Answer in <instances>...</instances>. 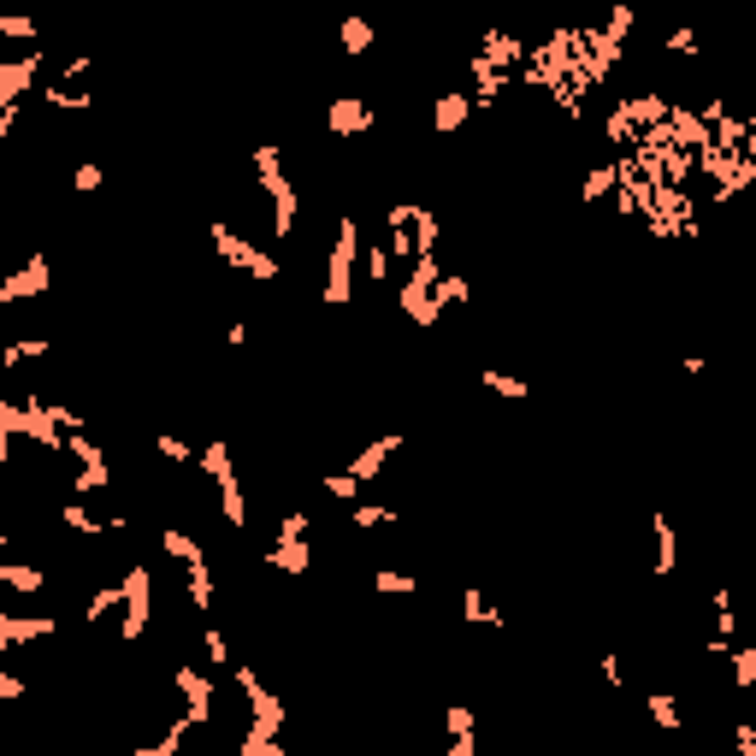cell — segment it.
<instances>
[{"instance_id": "1", "label": "cell", "mask_w": 756, "mask_h": 756, "mask_svg": "<svg viewBox=\"0 0 756 756\" xmlns=\"http://www.w3.org/2000/svg\"><path fill=\"white\" fill-rule=\"evenodd\" d=\"M355 254H361V225H355V213H343L337 237H331V266H325V302L331 308H349V296H355Z\"/></svg>"}, {"instance_id": "2", "label": "cell", "mask_w": 756, "mask_h": 756, "mask_svg": "<svg viewBox=\"0 0 756 756\" xmlns=\"http://www.w3.org/2000/svg\"><path fill=\"white\" fill-rule=\"evenodd\" d=\"M207 237H213L219 260H225V266H237L243 278H254V284H278V272H284V266H278L272 254H260L249 237H237V231H231L225 219H213V231H207Z\"/></svg>"}, {"instance_id": "3", "label": "cell", "mask_w": 756, "mask_h": 756, "mask_svg": "<svg viewBox=\"0 0 756 756\" xmlns=\"http://www.w3.org/2000/svg\"><path fill=\"white\" fill-rule=\"evenodd\" d=\"M48 284H54V266H48V254H30L18 272H6V278H0V308H12V302H30V296H48Z\"/></svg>"}, {"instance_id": "4", "label": "cell", "mask_w": 756, "mask_h": 756, "mask_svg": "<svg viewBox=\"0 0 756 756\" xmlns=\"http://www.w3.org/2000/svg\"><path fill=\"white\" fill-rule=\"evenodd\" d=\"M125 627H119V638L125 644H136L142 638V627H148V597H154V579H148V567H125Z\"/></svg>"}, {"instance_id": "5", "label": "cell", "mask_w": 756, "mask_h": 756, "mask_svg": "<svg viewBox=\"0 0 756 756\" xmlns=\"http://www.w3.org/2000/svg\"><path fill=\"white\" fill-rule=\"evenodd\" d=\"M42 65H48V48H30V54H18V60H0V107H6V101H24V95L36 89Z\"/></svg>"}, {"instance_id": "6", "label": "cell", "mask_w": 756, "mask_h": 756, "mask_svg": "<svg viewBox=\"0 0 756 756\" xmlns=\"http://www.w3.org/2000/svg\"><path fill=\"white\" fill-rule=\"evenodd\" d=\"M325 125H331V136H361V130H373V107L361 95H331Z\"/></svg>"}, {"instance_id": "7", "label": "cell", "mask_w": 756, "mask_h": 756, "mask_svg": "<svg viewBox=\"0 0 756 756\" xmlns=\"http://www.w3.org/2000/svg\"><path fill=\"white\" fill-rule=\"evenodd\" d=\"M402 443H408V438H402V432H384V438H373V443H367V449H361V455H355V461H349V473H355L361 485H373L378 473L390 467V455H396Z\"/></svg>"}, {"instance_id": "8", "label": "cell", "mask_w": 756, "mask_h": 756, "mask_svg": "<svg viewBox=\"0 0 756 756\" xmlns=\"http://www.w3.org/2000/svg\"><path fill=\"white\" fill-rule=\"evenodd\" d=\"M266 562L278 567V573H290V579H302V573L314 567V550H308V538H296V532H278V544L266 550Z\"/></svg>"}, {"instance_id": "9", "label": "cell", "mask_w": 756, "mask_h": 756, "mask_svg": "<svg viewBox=\"0 0 756 756\" xmlns=\"http://www.w3.org/2000/svg\"><path fill=\"white\" fill-rule=\"evenodd\" d=\"M172 680H178V692H184V703H189V721H207V715H213V680H207L201 668H178Z\"/></svg>"}, {"instance_id": "10", "label": "cell", "mask_w": 756, "mask_h": 756, "mask_svg": "<svg viewBox=\"0 0 756 756\" xmlns=\"http://www.w3.org/2000/svg\"><path fill=\"white\" fill-rule=\"evenodd\" d=\"M337 42H343V54H349V60H361V54L378 42V24H373V18H361V12H349V18L337 24Z\"/></svg>"}, {"instance_id": "11", "label": "cell", "mask_w": 756, "mask_h": 756, "mask_svg": "<svg viewBox=\"0 0 756 756\" xmlns=\"http://www.w3.org/2000/svg\"><path fill=\"white\" fill-rule=\"evenodd\" d=\"M467 119H473V95H438V107H432V125H438V136H455Z\"/></svg>"}, {"instance_id": "12", "label": "cell", "mask_w": 756, "mask_h": 756, "mask_svg": "<svg viewBox=\"0 0 756 756\" xmlns=\"http://www.w3.org/2000/svg\"><path fill=\"white\" fill-rule=\"evenodd\" d=\"M219 485V508H225V526H249V497H243V485H237V473H225V479H213Z\"/></svg>"}, {"instance_id": "13", "label": "cell", "mask_w": 756, "mask_h": 756, "mask_svg": "<svg viewBox=\"0 0 756 756\" xmlns=\"http://www.w3.org/2000/svg\"><path fill=\"white\" fill-rule=\"evenodd\" d=\"M479 384H485L491 396H503V402H526V396H532V384H526V378L497 373V367H479Z\"/></svg>"}, {"instance_id": "14", "label": "cell", "mask_w": 756, "mask_h": 756, "mask_svg": "<svg viewBox=\"0 0 756 756\" xmlns=\"http://www.w3.org/2000/svg\"><path fill=\"white\" fill-rule=\"evenodd\" d=\"M60 520H65V532H77V538H101V532H107V520H95L83 497H71V503L60 508Z\"/></svg>"}, {"instance_id": "15", "label": "cell", "mask_w": 756, "mask_h": 756, "mask_svg": "<svg viewBox=\"0 0 756 756\" xmlns=\"http://www.w3.org/2000/svg\"><path fill=\"white\" fill-rule=\"evenodd\" d=\"M160 544H166V556H178V562H184V567L207 562V550H201V538H189L184 526H166V532H160Z\"/></svg>"}, {"instance_id": "16", "label": "cell", "mask_w": 756, "mask_h": 756, "mask_svg": "<svg viewBox=\"0 0 756 756\" xmlns=\"http://www.w3.org/2000/svg\"><path fill=\"white\" fill-rule=\"evenodd\" d=\"M650 532H656V573L668 579V573H674V556H680V538H674V520H662V514H656V526H650Z\"/></svg>"}, {"instance_id": "17", "label": "cell", "mask_w": 756, "mask_h": 756, "mask_svg": "<svg viewBox=\"0 0 756 756\" xmlns=\"http://www.w3.org/2000/svg\"><path fill=\"white\" fill-rule=\"evenodd\" d=\"M0 585H12V591H24V597H30V591H42V585H48V573H42V567H24V562H0Z\"/></svg>"}, {"instance_id": "18", "label": "cell", "mask_w": 756, "mask_h": 756, "mask_svg": "<svg viewBox=\"0 0 756 756\" xmlns=\"http://www.w3.org/2000/svg\"><path fill=\"white\" fill-rule=\"evenodd\" d=\"M48 355V337H18V343H6L0 349V367L12 373V367H24V361H42Z\"/></svg>"}, {"instance_id": "19", "label": "cell", "mask_w": 756, "mask_h": 756, "mask_svg": "<svg viewBox=\"0 0 756 756\" xmlns=\"http://www.w3.org/2000/svg\"><path fill=\"white\" fill-rule=\"evenodd\" d=\"M461 615L479 621V627H503V615H497V603H491L485 591H461Z\"/></svg>"}, {"instance_id": "20", "label": "cell", "mask_w": 756, "mask_h": 756, "mask_svg": "<svg viewBox=\"0 0 756 756\" xmlns=\"http://www.w3.org/2000/svg\"><path fill=\"white\" fill-rule=\"evenodd\" d=\"M154 449H160V461H166V467H189V461H195L189 438H178V432H154Z\"/></svg>"}, {"instance_id": "21", "label": "cell", "mask_w": 756, "mask_h": 756, "mask_svg": "<svg viewBox=\"0 0 756 756\" xmlns=\"http://www.w3.org/2000/svg\"><path fill=\"white\" fill-rule=\"evenodd\" d=\"M319 491H325V497H337V503H355V497H361V479L343 467V473H325V479H319Z\"/></svg>"}, {"instance_id": "22", "label": "cell", "mask_w": 756, "mask_h": 756, "mask_svg": "<svg viewBox=\"0 0 756 756\" xmlns=\"http://www.w3.org/2000/svg\"><path fill=\"white\" fill-rule=\"evenodd\" d=\"M0 36H12V42H36L42 30H36L30 12H0Z\"/></svg>"}, {"instance_id": "23", "label": "cell", "mask_w": 756, "mask_h": 756, "mask_svg": "<svg viewBox=\"0 0 756 756\" xmlns=\"http://www.w3.org/2000/svg\"><path fill=\"white\" fill-rule=\"evenodd\" d=\"M390 520H396V508H384V503H361L355 508V514H349V526H355V532H378V526H390Z\"/></svg>"}, {"instance_id": "24", "label": "cell", "mask_w": 756, "mask_h": 756, "mask_svg": "<svg viewBox=\"0 0 756 756\" xmlns=\"http://www.w3.org/2000/svg\"><path fill=\"white\" fill-rule=\"evenodd\" d=\"M373 585H378V591H390V597H414V585H420V579H414V573H396V567H378Z\"/></svg>"}, {"instance_id": "25", "label": "cell", "mask_w": 756, "mask_h": 756, "mask_svg": "<svg viewBox=\"0 0 756 756\" xmlns=\"http://www.w3.org/2000/svg\"><path fill=\"white\" fill-rule=\"evenodd\" d=\"M727 650H733V644H727ZM733 686H739V692L756 686V650H733Z\"/></svg>"}, {"instance_id": "26", "label": "cell", "mask_w": 756, "mask_h": 756, "mask_svg": "<svg viewBox=\"0 0 756 756\" xmlns=\"http://www.w3.org/2000/svg\"><path fill=\"white\" fill-rule=\"evenodd\" d=\"M201 650H207V662H213V668H231V644H225V632H219V627L201 632Z\"/></svg>"}, {"instance_id": "27", "label": "cell", "mask_w": 756, "mask_h": 756, "mask_svg": "<svg viewBox=\"0 0 756 756\" xmlns=\"http://www.w3.org/2000/svg\"><path fill=\"white\" fill-rule=\"evenodd\" d=\"M107 184V172L95 166V160H83V166H71V189H83V195H95V189Z\"/></svg>"}, {"instance_id": "28", "label": "cell", "mask_w": 756, "mask_h": 756, "mask_svg": "<svg viewBox=\"0 0 756 756\" xmlns=\"http://www.w3.org/2000/svg\"><path fill=\"white\" fill-rule=\"evenodd\" d=\"M662 48H668L674 60H692V54H697V30H692V24H680V30H674V36H668Z\"/></svg>"}, {"instance_id": "29", "label": "cell", "mask_w": 756, "mask_h": 756, "mask_svg": "<svg viewBox=\"0 0 756 756\" xmlns=\"http://www.w3.org/2000/svg\"><path fill=\"white\" fill-rule=\"evenodd\" d=\"M650 715H656L662 727H680V703H674L668 692H656V697H650Z\"/></svg>"}, {"instance_id": "30", "label": "cell", "mask_w": 756, "mask_h": 756, "mask_svg": "<svg viewBox=\"0 0 756 756\" xmlns=\"http://www.w3.org/2000/svg\"><path fill=\"white\" fill-rule=\"evenodd\" d=\"M0 697H24V680H18V674H6V668H0Z\"/></svg>"}, {"instance_id": "31", "label": "cell", "mask_w": 756, "mask_h": 756, "mask_svg": "<svg viewBox=\"0 0 756 756\" xmlns=\"http://www.w3.org/2000/svg\"><path fill=\"white\" fill-rule=\"evenodd\" d=\"M0 550H6V526H0Z\"/></svg>"}]
</instances>
